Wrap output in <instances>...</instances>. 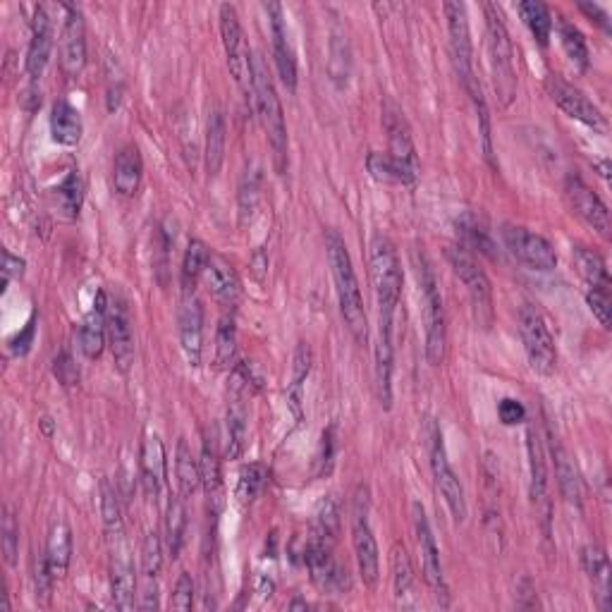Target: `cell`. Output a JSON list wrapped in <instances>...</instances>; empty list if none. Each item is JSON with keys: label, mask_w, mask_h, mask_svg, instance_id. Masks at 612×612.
Instances as JSON below:
<instances>
[{"label": "cell", "mask_w": 612, "mask_h": 612, "mask_svg": "<svg viewBox=\"0 0 612 612\" xmlns=\"http://www.w3.org/2000/svg\"><path fill=\"white\" fill-rule=\"evenodd\" d=\"M519 335H522L526 359L538 376H553L558 369V347L550 333L546 318L534 304L519 309Z\"/></svg>", "instance_id": "obj_7"}, {"label": "cell", "mask_w": 612, "mask_h": 612, "mask_svg": "<svg viewBox=\"0 0 612 612\" xmlns=\"http://www.w3.org/2000/svg\"><path fill=\"white\" fill-rule=\"evenodd\" d=\"M326 252L330 271H333L335 292H338L340 314L345 318L352 338L357 340L359 345H366V340H369V318H366L364 297H361V287L357 273H354L352 256L347 252V244L340 237L338 230L326 232Z\"/></svg>", "instance_id": "obj_2"}, {"label": "cell", "mask_w": 612, "mask_h": 612, "mask_svg": "<svg viewBox=\"0 0 612 612\" xmlns=\"http://www.w3.org/2000/svg\"><path fill=\"white\" fill-rule=\"evenodd\" d=\"M175 476H177V488H180L182 498H192V495L199 491V486H201L199 459L192 455V448H189L185 438L177 440Z\"/></svg>", "instance_id": "obj_38"}, {"label": "cell", "mask_w": 612, "mask_h": 612, "mask_svg": "<svg viewBox=\"0 0 612 612\" xmlns=\"http://www.w3.org/2000/svg\"><path fill=\"white\" fill-rule=\"evenodd\" d=\"M340 500L338 495H326V498L321 500V505H318L316 510V519H314V529H311V538H316V541L328 543V546H333L335 538L340 536Z\"/></svg>", "instance_id": "obj_40"}, {"label": "cell", "mask_w": 612, "mask_h": 612, "mask_svg": "<svg viewBox=\"0 0 612 612\" xmlns=\"http://www.w3.org/2000/svg\"><path fill=\"white\" fill-rule=\"evenodd\" d=\"M383 127L388 132V156L395 163L397 173H400V182L402 185H414L421 173L419 156H416L412 130H409L405 113L393 101H385L383 106Z\"/></svg>", "instance_id": "obj_10"}, {"label": "cell", "mask_w": 612, "mask_h": 612, "mask_svg": "<svg viewBox=\"0 0 612 612\" xmlns=\"http://www.w3.org/2000/svg\"><path fill=\"white\" fill-rule=\"evenodd\" d=\"M199 469H201V488H204L208 505H211L213 517L220 510V493H223V474H220V459H218V448L216 438H204V448H201L199 457Z\"/></svg>", "instance_id": "obj_32"}, {"label": "cell", "mask_w": 612, "mask_h": 612, "mask_svg": "<svg viewBox=\"0 0 612 612\" xmlns=\"http://www.w3.org/2000/svg\"><path fill=\"white\" fill-rule=\"evenodd\" d=\"M448 261L452 266V271L459 280H462V285L467 287V295L471 299V306H474V314L476 321H479V326L483 328H491L493 323V287L491 280H488V275L483 268L479 266V261L474 259V254L469 252L467 247H462V244H455V247H448Z\"/></svg>", "instance_id": "obj_8"}, {"label": "cell", "mask_w": 612, "mask_h": 612, "mask_svg": "<svg viewBox=\"0 0 612 612\" xmlns=\"http://www.w3.org/2000/svg\"><path fill=\"white\" fill-rule=\"evenodd\" d=\"M259 199H261V168L259 165H249L240 180V194H237V208H240L242 225L252 223L254 220L256 208H259Z\"/></svg>", "instance_id": "obj_42"}, {"label": "cell", "mask_w": 612, "mask_h": 612, "mask_svg": "<svg viewBox=\"0 0 612 612\" xmlns=\"http://www.w3.org/2000/svg\"><path fill=\"white\" fill-rule=\"evenodd\" d=\"M457 225H459V232H462V237H464L462 247H467L469 252L471 249H476V252H481V254L495 256V244L491 240V230H488L479 218H474L471 213H467V216L459 218Z\"/></svg>", "instance_id": "obj_46"}, {"label": "cell", "mask_w": 612, "mask_h": 612, "mask_svg": "<svg viewBox=\"0 0 612 612\" xmlns=\"http://www.w3.org/2000/svg\"><path fill=\"white\" fill-rule=\"evenodd\" d=\"M390 326L378 328L376 340V388L383 409L393 407V364H395V340Z\"/></svg>", "instance_id": "obj_27"}, {"label": "cell", "mask_w": 612, "mask_h": 612, "mask_svg": "<svg viewBox=\"0 0 612 612\" xmlns=\"http://www.w3.org/2000/svg\"><path fill=\"white\" fill-rule=\"evenodd\" d=\"M390 565H393V591L395 601L402 608H414V569L409 560L407 548L402 543H395L390 553Z\"/></svg>", "instance_id": "obj_35"}, {"label": "cell", "mask_w": 612, "mask_h": 612, "mask_svg": "<svg viewBox=\"0 0 612 612\" xmlns=\"http://www.w3.org/2000/svg\"><path fill=\"white\" fill-rule=\"evenodd\" d=\"M311 364H314V354H311L309 342H299L295 350V364H292L290 393H287V402H290L292 414H295L297 419L302 416V388L311 373Z\"/></svg>", "instance_id": "obj_41"}, {"label": "cell", "mask_w": 612, "mask_h": 612, "mask_svg": "<svg viewBox=\"0 0 612 612\" xmlns=\"http://www.w3.org/2000/svg\"><path fill=\"white\" fill-rule=\"evenodd\" d=\"M252 103L261 120L263 132L268 137V144L273 149L278 170L283 173L287 163V125L283 106H280V96L275 91L273 77L261 53L252 55Z\"/></svg>", "instance_id": "obj_3"}, {"label": "cell", "mask_w": 612, "mask_h": 612, "mask_svg": "<svg viewBox=\"0 0 612 612\" xmlns=\"http://www.w3.org/2000/svg\"><path fill=\"white\" fill-rule=\"evenodd\" d=\"M498 416L505 426H517L526 421V407L519 400H512V397H505L500 400L498 405Z\"/></svg>", "instance_id": "obj_56"}, {"label": "cell", "mask_w": 612, "mask_h": 612, "mask_svg": "<svg viewBox=\"0 0 612 612\" xmlns=\"http://www.w3.org/2000/svg\"><path fill=\"white\" fill-rule=\"evenodd\" d=\"M163 569V541L156 531H149L142 546V574L144 579H158Z\"/></svg>", "instance_id": "obj_51"}, {"label": "cell", "mask_w": 612, "mask_h": 612, "mask_svg": "<svg viewBox=\"0 0 612 612\" xmlns=\"http://www.w3.org/2000/svg\"><path fill=\"white\" fill-rule=\"evenodd\" d=\"M426 438H428V457H431V471L436 479V488L448 503V510L455 517L457 524L467 519V498H464V488L459 483L455 469H452L448 452H445L443 433H440L438 424L428 419L426 424Z\"/></svg>", "instance_id": "obj_9"}, {"label": "cell", "mask_w": 612, "mask_h": 612, "mask_svg": "<svg viewBox=\"0 0 612 612\" xmlns=\"http://www.w3.org/2000/svg\"><path fill=\"white\" fill-rule=\"evenodd\" d=\"M82 180H79L77 173H70L63 180V185L58 187V201L60 208L67 213L70 218H75L79 213V208H82Z\"/></svg>", "instance_id": "obj_52"}, {"label": "cell", "mask_w": 612, "mask_h": 612, "mask_svg": "<svg viewBox=\"0 0 612 612\" xmlns=\"http://www.w3.org/2000/svg\"><path fill=\"white\" fill-rule=\"evenodd\" d=\"M586 302H589L593 316L598 318L603 328H610V311H612V299L610 290H586Z\"/></svg>", "instance_id": "obj_54"}, {"label": "cell", "mask_w": 612, "mask_h": 612, "mask_svg": "<svg viewBox=\"0 0 612 612\" xmlns=\"http://www.w3.org/2000/svg\"><path fill=\"white\" fill-rule=\"evenodd\" d=\"M517 12L522 15L524 24L538 44L548 46L550 32H553V15H550L548 5L538 3V0H526V3L517 5Z\"/></svg>", "instance_id": "obj_43"}, {"label": "cell", "mask_w": 612, "mask_h": 612, "mask_svg": "<svg viewBox=\"0 0 612 612\" xmlns=\"http://www.w3.org/2000/svg\"><path fill=\"white\" fill-rule=\"evenodd\" d=\"M144 177L142 153L134 144L122 146L113 163V185L120 197H134L139 192Z\"/></svg>", "instance_id": "obj_29"}, {"label": "cell", "mask_w": 612, "mask_h": 612, "mask_svg": "<svg viewBox=\"0 0 612 612\" xmlns=\"http://www.w3.org/2000/svg\"><path fill=\"white\" fill-rule=\"evenodd\" d=\"M416 275H419L421 304H424L426 359L431 366H440L448 354V323H445V306L443 297H440L436 271L424 252L416 254Z\"/></svg>", "instance_id": "obj_6"}, {"label": "cell", "mask_w": 612, "mask_h": 612, "mask_svg": "<svg viewBox=\"0 0 612 612\" xmlns=\"http://www.w3.org/2000/svg\"><path fill=\"white\" fill-rule=\"evenodd\" d=\"M220 36H223V48L228 55V67L237 84L252 91V53H249L247 39H244L240 17L232 5H220Z\"/></svg>", "instance_id": "obj_13"}, {"label": "cell", "mask_w": 612, "mask_h": 612, "mask_svg": "<svg viewBox=\"0 0 612 612\" xmlns=\"http://www.w3.org/2000/svg\"><path fill=\"white\" fill-rule=\"evenodd\" d=\"M144 589L142 593H139V601H137V608L139 610H156L158 608V586L156 581L153 579H144Z\"/></svg>", "instance_id": "obj_60"}, {"label": "cell", "mask_w": 612, "mask_h": 612, "mask_svg": "<svg viewBox=\"0 0 612 612\" xmlns=\"http://www.w3.org/2000/svg\"><path fill=\"white\" fill-rule=\"evenodd\" d=\"M225 144H228V125H225V115L220 110H213L206 125V173L208 177H216L223 168L225 161Z\"/></svg>", "instance_id": "obj_36"}, {"label": "cell", "mask_w": 612, "mask_h": 612, "mask_svg": "<svg viewBox=\"0 0 612 612\" xmlns=\"http://www.w3.org/2000/svg\"><path fill=\"white\" fill-rule=\"evenodd\" d=\"M412 512H414L416 541H419V550H421L424 579H426L428 589L433 591V598H436L440 608H448L450 591H448V581H445V574H443V562H440V550H438L436 536H433L431 524H428L424 507H421L419 503H414Z\"/></svg>", "instance_id": "obj_12"}, {"label": "cell", "mask_w": 612, "mask_h": 612, "mask_svg": "<svg viewBox=\"0 0 612 612\" xmlns=\"http://www.w3.org/2000/svg\"><path fill=\"white\" fill-rule=\"evenodd\" d=\"M486 46H488V65H491L493 89L498 96L500 106L510 108V103L517 96V72H514V51L510 32H507L503 12L498 5L486 3Z\"/></svg>", "instance_id": "obj_5"}, {"label": "cell", "mask_w": 612, "mask_h": 612, "mask_svg": "<svg viewBox=\"0 0 612 612\" xmlns=\"http://www.w3.org/2000/svg\"><path fill=\"white\" fill-rule=\"evenodd\" d=\"M335 457V438H333V428H328L321 438V452H318V467H321V474H328L330 464H333Z\"/></svg>", "instance_id": "obj_58"}, {"label": "cell", "mask_w": 612, "mask_h": 612, "mask_svg": "<svg viewBox=\"0 0 612 612\" xmlns=\"http://www.w3.org/2000/svg\"><path fill=\"white\" fill-rule=\"evenodd\" d=\"M55 376L60 378V383L63 385L79 383V371L75 361H72V357L67 352H63L58 359H55Z\"/></svg>", "instance_id": "obj_57"}, {"label": "cell", "mask_w": 612, "mask_h": 612, "mask_svg": "<svg viewBox=\"0 0 612 612\" xmlns=\"http://www.w3.org/2000/svg\"><path fill=\"white\" fill-rule=\"evenodd\" d=\"M142 483L151 500H156L165 486V448L163 440L153 433L142 445Z\"/></svg>", "instance_id": "obj_30"}, {"label": "cell", "mask_w": 612, "mask_h": 612, "mask_svg": "<svg viewBox=\"0 0 612 612\" xmlns=\"http://www.w3.org/2000/svg\"><path fill=\"white\" fill-rule=\"evenodd\" d=\"M106 304L108 295L106 292H99L96 297L94 309L84 316L82 326H79V350L87 359H99L103 354V347H106L108 333H106Z\"/></svg>", "instance_id": "obj_26"}, {"label": "cell", "mask_w": 612, "mask_h": 612, "mask_svg": "<svg viewBox=\"0 0 612 612\" xmlns=\"http://www.w3.org/2000/svg\"><path fill=\"white\" fill-rule=\"evenodd\" d=\"M72 560V531L65 522H55L51 526V534H48L46 543V562L51 567L55 581L63 579L70 569Z\"/></svg>", "instance_id": "obj_34"}, {"label": "cell", "mask_w": 612, "mask_h": 612, "mask_svg": "<svg viewBox=\"0 0 612 612\" xmlns=\"http://www.w3.org/2000/svg\"><path fill=\"white\" fill-rule=\"evenodd\" d=\"M237 357V326L235 318L225 314L218 321L216 330V366L220 371L230 369Z\"/></svg>", "instance_id": "obj_45"}, {"label": "cell", "mask_w": 612, "mask_h": 612, "mask_svg": "<svg viewBox=\"0 0 612 612\" xmlns=\"http://www.w3.org/2000/svg\"><path fill=\"white\" fill-rule=\"evenodd\" d=\"M204 280L208 290H211V295L216 297L220 304L228 306V309H235V306L240 304L242 299L240 275H237V271L232 268V263L228 259H223V256L218 254H211Z\"/></svg>", "instance_id": "obj_25"}, {"label": "cell", "mask_w": 612, "mask_h": 612, "mask_svg": "<svg viewBox=\"0 0 612 612\" xmlns=\"http://www.w3.org/2000/svg\"><path fill=\"white\" fill-rule=\"evenodd\" d=\"M505 247L519 263H524L531 271L548 273L558 266V254H555L553 244L543 235L519 228V225H505L503 228Z\"/></svg>", "instance_id": "obj_14"}, {"label": "cell", "mask_w": 612, "mask_h": 612, "mask_svg": "<svg viewBox=\"0 0 612 612\" xmlns=\"http://www.w3.org/2000/svg\"><path fill=\"white\" fill-rule=\"evenodd\" d=\"M443 10H445V20H448L452 63H455L459 82H462L464 91H467L471 103H474L476 115H479V132L483 137V151H486V156L491 158L493 156L491 115H488L486 96H483L481 82H479V77H476V70H474V44H471L467 5H464V3H445Z\"/></svg>", "instance_id": "obj_1"}, {"label": "cell", "mask_w": 612, "mask_h": 612, "mask_svg": "<svg viewBox=\"0 0 612 612\" xmlns=\"http://www.w3.org/2000/svg\"><path fill=\"white\" fill-rule=\"evenodd\" d=\"M53 53V20L48 15V8L39 5L34 12L32 22V41H29L27 53V75L32 82H39L44 77L48 60Z\"/></svg>", "instance_id": "obj_24"}, {"label": "cell", "mask_w": 612, "mask_h": 612, "mask_svg": "<svg viewBox=\"0 0 612 612\" xmlns=\"http://www.w3.org/2000/svg\"><path fill=\"white\" fill-rule=\"evenodd\" d=\"M579 10L581 12H586V15L591 17H596V22L601 24V27L605 29V32H610V22H608V12H605L601 5H591V3H579Z\"/></svg>", "instance_id": "obj_62"}, {"label": "cell", "mask_w": 612, "mask_h": 612, "mask_svg": "<svg viewBox=\"0 0 612 612\" xmlns=\"http://www.w3.org/2000/svg\"><path fill=\"white\" fill-rule=\"evenodd\" d=\"M548 91H550V99H553L555 106H558L565 115H569V118L584 122L586 127H591V130H596V132L608 130L605 115L598 110V106H593V101L589 99V96H586L581 89L574 87V84H569L560 77H550Z\"/></svg>", "instance_id": "obj_18"}, {"label": "cell", "mask_w": 612, "mask_h": 612, "mask_svg": "<svg viewBox=\"0 0 612 612\" xmlns=\"http://www.w3.org/2000/svg\"><path fill=\"white\" fill-rule=\"evenodd\" d=\"M565 197L567 204L577 216L584 220L589 228H593L598 235L610 237V211L605 201L598 197L593 189L586 185L577 175H569L565 180Z\"/></svg>", "instance_id": "obj_20"}, {"label": "cell", "mask_w": 612, "mask_h": 612, "mask_svg": "<svg viewBox=\"0 0 612 612\" xmlns=\"http://www.w3.org/2000/svg\"><path fill=\"white\" fill-rule=\"evenodd\" d=\"M187 524V507L182 498H170L168 510H165V546H168V555L173 560L180 558L182 548H185Z\"/></svg>", "instance_id": "obj_37"}, {"label": "cell", "mask_w": 612, "mask_h": 612, "mask_svg": "<svg viewBox=\"0 0 612 612\" xmlns=\"http://www.w3.org/2000/svg\"><path fill=\"white\" fill-rule=\"evenodd\" d=\"M110 546V598L118 610L137 608V574H134V560L130 543H127L125 531L108 534Z\"/></svg>", "instance_id": "obj_11"}, {"label": "cell", "mask_w": 612, "mask_h": 612, "mask_svg": "<svg viewBox=\"0 0 612 612\" xmlns=\"http://www.w3.org/2000/svg\"><path fill=\"white\" fill-rule=\"evenodd\" d=\"M263 10L268 12V20H271L275 70H278L280 82H283L290 91H295L297 89V60H295V51H292L290 36H287L283 5L266 3L263 5Z\"/></svg>", "instance_id": "obj_22"}, {"label": "cell", "mask_w": 612, "mask_h": 612, "mask_svg": "<svg viewBox=\"0 0 612 612\" xmlns=\"http://www.w3.org/2000/svg\"><path fill=\"white\" fill-rule=\"evenodd\" d=\"M51 134H53L55 144L67 146V149H72V146H77L79 142H82V134H84L82 113H79V110L72 106L70 101L60 99L53 103Z\"/></svg>", "instance_id": "obj_31"}, {"label": "cell", "mask_w": 612, "mask_h": 612, "mask_svg": "<svg viewBox=\"0 0 612 612\" xmlns=\"http://www.w3.org/2000/svg\"><path fill=\"white\" fill-rule=\"evenodd\" d=\"M369 249L371 280L378 299V321H381V326L395 328V314L402 299V287H405L400 256H397L395 244L385 235L373 237Z\"/></svg>", "instance_id": "obj_4"}, {"label": "cell", "mask_w": 612, "mask_h": 612, "mask_svg": "<svg viewBox=\"0 0 612 612\" xmlns=\"http://www.w3.org/2000/svg\"><path fill=\"white\" fill-rule=\"evenodd\" d=\"M581 562H584V572L589 574L593 593H596L598 605L601 610L610 608V560L608 553L601 546H586L584 553H581Z\"/></svg>", "instance_id": "obj_33"}, {"label": "cell", "mask_w": 612, "mask_h": 612, "mask_svg": "<svg viewBox=\"0 0 612 612\" xmlns=\"http://www.w3.org/2000/svg\"><path fill=\"white\" fill-rule=\"evenodd\" d=\"M574 263L584 278L586 290H610V273L601 254L586 247H574Z\"/></svg>", "instance_id": "obj_39"}, {"label": "cell", "mask_w": 612, "mask_h": 612, "mask_svg": "<svg viewBox=\"0 0 612 612\" xmlns=\"http://www.w3.org/2000/svg\"><path fill=\"white\" fill-rule=\"evenodd\" d=\"M266 483H268V469L259 462L247 464V467H242L240 481H237V493H235L237 500H240L242 505H252L261 495L263 488H266Z\"/></svg>", "instance_id": "obj_47"}, {"label": "cell", "mask_w": 612, "mask_h": 612, "mask_svg": "<svg viewBox=\"0 0 612 612\" xmlns=\"http://www.w3.org/2000/svg\"><path fill=\"white\" fill-rule=\"evenodd\" d=\"M366 168H369V173L376 182H383V185H402L400 173H397L395 163L390 161L388 153L371 151L369 158H366Z\"/></svg>", "instance_id": "obj_53"}, {"label": "cell", "mask_w": 612, "mask_h": 612, "mask_svg": "<svg viewBox=\"0 0 612 612\" xmlns=\"http://www.w3.org/2000/svg\"><path fill=\"white\" fill-rule=\"evenodd\" d=\"M106 333L110 342V352H113L115 366L122 373H127L134 364V333H132V318L127 302L122 297H108L106 304Z\"/></svg>", "instance_id": "obj_16"}, {"label": "cell", "mask_w": 612, "mask_h": 612, "mask_svg": "<svg viewBox=\"0 0 612 612\" xmlns=\"http://www.w3.org/2000/svg\"><path fill=\"white\" fill-rule=\"evenodd\" d=\"M352 72V51H350V41L342 32H333V39H330V77L333 82H338L340 87L347 84Z\"/></svg>", "instance_id": "obj_48"}, {"label": "cell", "mask_w": 612, "mask_h": 612, "mask_svg": "<svg viewBox=\"0 0 612 612\" xmlns=\"http://www.w3.org/2000/svg\"><path fill=\"white\" fill-rule=\"evenodd\" d=\"M252 390L244 371L237 366L232 373V388H230V402H228V416H225V426H228V445H225V457L240 459L247 450L249 438V407L247 395Z\"/></svg>", "instance_id": "obj_15"}, {"label": "cell", "mask_w": 612, "mask_h": 612, "mask_svg": "<svg viewBox=\"0 0 612 612\" xmlns=\"http://www.w3.org/2000/svg\"><path fill=\"white\" fill-rule=\"evenodd\" d=\"M526 450H529V469H531V500H534L536 512H541V522L546 534H550V498H548V469L546 457H543L541 438L536 428L531 426L526 433Z\"/></svg>", "instance_id": "obj_23"}, {"label": "cell", "mask_w": 612, "mask_h": 612, "mask_svg": "<svg viewBox=\"0 0 612 612\" xmlns=\"http://www.w3.org/2000/svg\"><path fill=\"white\" fill-rule=\"evenodd\" d=\"M34 333H36V326H34V318H32V321L27 323V328H24L22 333L10 342V350L15 354H20V357H22V354H27L29 347H32V342H34Z\"/></svg>", "instance_id": "obj_59"}, {"label": "cell", "mask_w": 612, "mask_h": 612, "mask_svg": "<svg viewBox=\"0 0 612 612\" xmlns=\"http://www.w3.org/2000/svg\"><path fill=\"white\" fill-rule=\"evenodd\" d=\"M548 443H550V457H553L555 464V479H558V488L562 493V498L567 500L569 505L581 507V479L579 471L574 467V459L569 457V452L562 448V443L555 438L553 428L548 426Z\"/></svg>", "instance_id": "obj_28"}, {"label": "cell", "mask_w": 612, "mask_h": 612, "mask_svg": "<svg viewBox=\"0 0 612 612\" xmlns=\"http://www.w3.org/2000/svg\"><path fill=\"white\" fill-rule=\"evenodd\" d=\"M290 608H302V610H306V608H309V603H304V601H292V603H290Z\"/></svg>", "instance_id": "obj_63"}, {"label": "cell", "mask_w": 612, "mask_h": 612, "mask_svg": "<svg viewBox=\"0 0 612 612\" xmlns=\"http://www.w3.org/2000/svg\"><path fill=\"white\" fill-rule=\"evenodd\" d=\"M352 546L354 555H357L361 581H364V586L373 589L378 584V577H381V555H378V543L369 526V519H366V512H361L359 503L352 517Z\"/></svg>", "instance_id": "obj_21"}, {"label": "cell", "mask_w": 612, "mask_h": 612, "mask_svg": "<svg viewBox=\"0 0 612 612\" xmlns=\"http://www.w3.org/2000/svg\"><path fill=\"white\" fill-rule=\"evenodd\" d=\"M194 579L192 574L182 572L175 581V591H173V608L175 610H192L194 608Z\"/></svg>", "instance_id": "obj_55"}, {"label": "cell", "mask_w": 612, "mask_h": 612, "mask_svg": "<svg viewBox=\"0 0 612 612\" xmlns=\"http://www.w3.org/2000/svg\"><path fill=\"white\" fill-rule=\"evenodd\" d=\"M65 22L60 29V70L65 77L75 79L82 75L84 65H87V27H84V17L75 5H63Z\"/></svg>", "instance_id": "obj_17"}, {"label": "cell", "mask_w": 612, "mask_h": 612, "mask_svg": "<svg viewBox=\"0 0 612 612\" xmlns=\"http://www.w3.org/2000/svg\"><path fill=\"white\" fill-rule=\"evenodd\" d=\"M208 261H211V249L201 240H192L187 244L185 259H182V287L194 290V283L206 273Z\"/></svg>", "instance_id": "obj_44"}, {"label": "cell", "mask_w": 612, "mask_h": 612, "mask_svg": "<svg viewBox=\"0 0 612 612\" xmlns=\"http://www.w3.org/2000/svg\"><path fill=\"white\" fill-rule=\"evenodd\" d=\"M177 330H180V347L185 354L189 366L201 364V354H204V306L194 290H185L177 311Z\"/></svg>", "instance_id": "obj_19"}, {"label": "cell", "mask_w": 612, "mask_h": 612, "mask_svg": "<svg viewBox=\"0 0 612 612\" xmlns=\"http://www.w3.org/2000/svg\"><path fill=\"white\" fill-rule=\"evenodd\" d=\"M0 541H3L5 562L12 567L20 553V524H17L15 512L10 507H3V522H0Z\"/></svg>", "instance_id": "obj_50"}, {"label": "cell", "mask_w": 612, "mask_h": 612, "mask_svg": "<svg viewBox=\"0 0 612 612\" xmlns=\"http://www.w3.org/2000/svg\"><path fill=\"white\" fill-rule=\"evenodd\" d=\"M560 39L562 46H565V51L569 55V60H572L574 65H579V70H586L591 63L589 58V44H586L584 34H581V29L577 24L572 22H562L560 24Z\"/></svg>", "instance_id": "obj_49"}, {"label": "cell", "mask_w": 612, "mask_h": 612, "mask_svg": "<svg viewBox=\"0 0 612 612\" xmlns=\"http://www.w3.org/2000/svg\"><path fill=\"white\" fill-rule=\"evenodd\" d=\"M3 259H5V266H3L5 285H8L12 278H22L24 261L20 259V256H15V254H10V252H3Z\"/></svg>", "instance_id": "obj_61"}]
</instances>
